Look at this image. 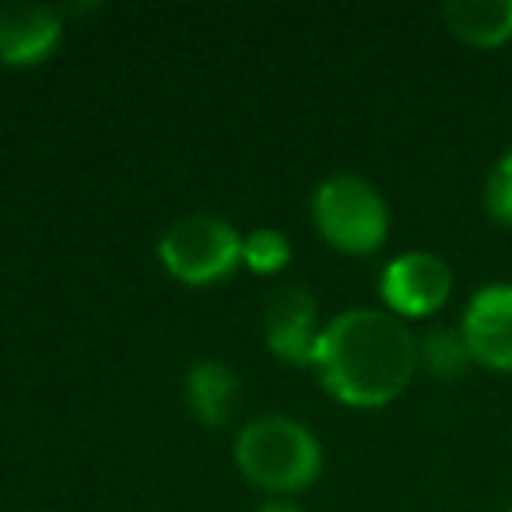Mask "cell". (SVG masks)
Wrapping results in <instances>:
<instances>
[{
  "label": "cell",
  "mask_w": 512,
  "mask_h": 512,
  "mask_svg": "<svg viewBox=\"0 0 512 512\" xmlns=\"http://www.w3.org/2000/svg\"><path fill=\"white\" fill-rule=\"evenodd\" d=\"M313 369L341 404L362 411L386 407L418 372V337L390 309H344L323 327Z\"/></svg>",
  "instance_id": "1"
},
{
  "label": "cell",
  "mask_w": 512,
  "mask_h": 512,
  "mask_svg": "<svg viewBox=\"0 0 512 512\" xmlns=\"http://www.w3.org/2000/svg\"><path fill=\"white\" fill-rule=\"evenodd\" d=\"M235 467L253 488L274 498H292L316 484L323 470V446L302 421L288 414H264L235 435Z\"/></svg>",
  "instance_id": "2"
},
{
  "label": "cell",
  "mask_w": 512,
  "mask_h": 512,
  "mask_svg": "<svg viewBox=\"0 0 512 512\" xmlns=\"http://www.w3.org/2000/svg\"><path fill=\"white\" fill-rule=\"evenodd\" d=\"M313 225L341 253H376L390 235V207L369 179L344 172L316 186Z\"/></svg>",
  "instance_id": "3"
},
{
  "label": "cell",
  "mask_w": 512,
  "mask_h": 512,
  "mask_svg": "<svg viewBox=\"0 0 512 512\" xmlns=\"http://www.w3.org/2000/svg\"><path fill=\"white\" fill-rule=\"evenodd\" d=\"M158 260L190 288L218 285L242 264V235L218 214H183L158 239Z\"/></svg>",
  "instance_id": "4"
},
{
  "label": "cell",
  "mask_w": 512,
  "mask_h": 512,
  "mask_svg": "<svg viewBox=\"0 0 512 512\" xmlns=\"http://www.w3.org/2000/svg\"><path fill=\"white\" fill-rule=\"evenodd\" d=\"M449 292H453V271L442 256L428 249L400 253L383 267V278H379V295L386 309L400 320H425L439 313Z\"/></svg>",
  "instance_id": "5"
},
{
  "label": "cell",
  "mask_w": 512,
  "mask_h": 512,
  "mask_svg": "<svg viewBox=\"0 0 512 512\" xmlns=\"http://www.w3.org/2000/svg\"><path fill=\"white\" fill-rule=\"evenodd\" d=\"M460 334L477 365L512 372V285H488L463 309Z\"/></svg>",
  "instance_id": "6"
},
{
  "label": "cell",
  "mask_w": 512,
  "mask_h": 512,
  "mask_svg": "<svg viewBox=\"0 0 512 512\" xmlns=\"http://www.w3.org/2000/svg\"><path fill=\"white\" fill-rule=\"evenodd\" d=\"M64 39V15L50 4L15 0L0 8V64L36 67L57 53Z\"/></svg>",
  "instance_id": "7"
},
{
  "label": "cell",
  "mask_w": 512,
  "mask_h": 512,
  "mask_svg": "<svg viewBox=\"0 0 512 512\" xmlns=\"http://www.w3.org/2000/svg\"><path fill=\"white\" fill-rule=\"evenodd\" d=\"M320 334L323 327L316 320V299L306 288H281L271 295L264 313V341L271 355L288 365H313Z\"/></svg>",
  "instance_id": "8"
},
{
  "label": "cell",
  "mask_w": 512,
  "mask_h": 512,
  "mask_svg": "<svg viewBox=\"0 0 512 512\" xmlns=\"http://www.w3.org/2000/svg\"><path fill=\"white\" fill-rule=\"evenodd\" d=\"M186 407L204 428H225L242 407V383L225 362L204 358L186 369Z\"/></svg>",
  "instance_id": "9"
},
{
  "label": "cell",
  "mask_w": 512,
  "mask_h": 512,
  "mask_svg": "<svg viewBox=\"0 0 512 512\" xmlns=\"http://www.w3.org/2000/svg\"><path fill=\"white\" fill-rule=\"evenodd\" d=\"M442 15L453 36L481 50L512 39V0H449Z\"/></svg>",
  "instance_id": "10"
},
{
  "label": "cell",
  "mask_w": 512,
  "mask_h": 512,
  "mask_svg": "<svg viewBox=\"0 0 512 512\" xmlns=\"http://www.w3.org/2000/svg\"><path fill=\"white\" fill-rule=\"evenodd\" d=\"M418 365L432 372L435 379H460L474 365L460 330L453 327H432L418 341Z\"/></svg>",
  "instance_id": "11"
},
{
  "label": "cell",
  "mask_w": 512,
  "mask_h": 512,
  "mask_svg": "<svg viewBox=\"0 0 512 512\" xmlns=\"http://www.w3.org/2000/svg\"><path fill=\"white\" fill-rule=\"evenodd\" d=\"M242 264L256 274H281L292 264V242L278 228H253L242 235Z\"/></svg>",
  "instance_id": "12"
},
{
  "label": "cell",
  "mask_w": 512,
  "mask_h": 512,
  "mask_svg": "<svg viewBox=\"0 0 512 512\" xmlns=\"http://www.w3.org/2000/svg\"><path fill=\"white\" fill-rule=\"evenodd\" d=\"M484 207L498 225L512 228V148L498 158L488 183H484Z\"/></svg>",
  "instance_id": "13"
},
{
  "label": "cell",
  "mask_w": 512,
  "mask_h": 512,
  "mask_svg": "<svg viewBox=\"0 0 512 512\" xmlns=\"http://www.w3.org/2000/svg\"><path fill=\"white\" fill-rule=\"evenodd\" d=\"M256 512H302V505L295 498H267V502H260Z\"/></svg>",
  "instance_id": "14"
},
{
  "label": "cell",
  "mask_w": 512,
  "mask_h": 512,
  "mask_svg": "<svg viewBox=\"0 0 512 512\" xmlns=\"http://www.w3.org/2000/svg\"><path fill=\"white\" fill-rule=\"evenodd\" d=\"M509 512H512V505H509Z\"/></svg>",
  "instance_id": "15"
}]
</instances>
